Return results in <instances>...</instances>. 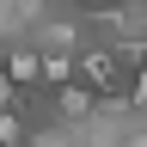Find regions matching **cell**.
<instances>
[{"label":"cell","mask_w":147,"mask_h":147,"mask_svg":"<svg viewBox=\"0 0 147 147\" xmlns=\"http://www.w3.org/2000/svg\"><path fill=\"white\" fill-rule=\"evenodd\" d=\"M129 104L147 110V67H129Z\"/></svg>","instance_id":"4"},{"label":"cell","mask_w":147,"mask_h":147,"mask_svg":"<svg viewBox=\"0 0 147 147\" xmlns=\"http://www.w3.org/2000/svg\"><path fill=\"white\" fill-rule=\"evenodd\" d=\"M98 104H104V92H92L86 80H67V86H49V110L61 123H86V117H98Z\"/></svg>","instance_id":"1"},{"label":"cell","mask_w":147,"mask_h":147,"mask_svg":"<svg viewBox=\"0 0 147 147\" xmlns=\"http://www.w3.org/2000/svg\"><path fill=\"white\" fill-rule=\"evenodd\" d=\"M141 6H147V0H141Z\"/></svg>","instance_id":"6"},{"label":"cell","mask_w":147,"mask_h":147,"mask_svg":"<svg viewBox=\"0 0 147 147\" xmlns=\"http://www.w3.org/2000/svg\"><path fill=\"white\" fill-rule=\"evenodd\" d=\"M67 80H80L74 55L67 49H43V86H67Z\"/></svg>","instance_id":"3"},{"label":"cell","mask_w":147,"mask_h":147,"mask_svg":"<svg viewBox=\"0 0 147 147\" xmlns=\"http://www.w3.org/2000/svg\"><path fill=\"white\" fill-rule=\"evenodd\" d=\"M0 67H6L18 86H43V49H37L31 37H18V43L0 49Z\"/></svg>","instance_id":"2"},{"label":"cell","mask_w":147,"mask_h":147,"mask_svg":"<svg viewBox=\"0 0 147 147\" xmlns=\"http://www.w3.org/2000/svg\"><path fill=\"white\" fill-rule=\"evenodd\" d=\"M117 147H123V141H117Z\"/></svg>","instance_id":"7"},{"label":"cell","mask_w":147,"mask_h":147,"mask_svg":"<svg viewBox=\"0 0 147 147\" xmlns=\"http://www.w3.org/2000/svg\"><path fill=\"white\" fill-rule=\"evenodd\" d=\"M49 12H74V6H86V0H43Z\"/></svg>","instance_id":"5"}]
</instances>
